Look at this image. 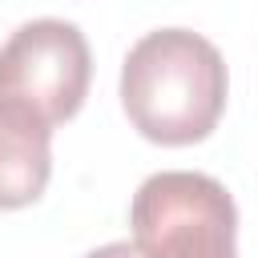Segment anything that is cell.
Masks as SVG:
<instances>
[{
    "label": "cell",
    "mask_w": 258,
    "mask_h": 258,
    "mask_svg": "<svg viewBox=\"0 0 258 258\" xmlns=\"http://www.w3.org/2000/svg\"><path fill=\"white\" fill-rule=\"evenodd\" d=\"M226 60L189 28L145 32L121 64V105L133 129L157 145H194L226 109Z\"/></svg>",
    "instance_id": "cell-1"
},
{
    "label": "cell",
    "mask_w": 258,
    "mask_h": 258,
    "mask_svg": "<svg viewBox=\"0 0 258 258\" xmlns=\"http://www.w3.org/2000/svg\"><path fill=\"white\" fill-rule=\"evenodd\" d=\"M129 226L141 258H238V206L210 173H149L133 194Z\"/></svg>",
    "instance_id": "cell-2"
},
{
    "label": "cell",
    "mask_w": 258,
    "mask_h": 258,
    "mask_svg": "<svg viewBox=\"0 0 258 258\" xmlns=\"http://www.w3.org/2000/svg\"><path fill=\"white\" fill-rule=\"evenodd\" d=\"M89 77V40L69 20H28L0 44V105H16L44 125H60L85 105Z\"/></svg>",
    "instance_id": "cell-3"
},
{
    "label": "cell",
    "mask_w": 258,
    "mask_h": 258,
    "mask_svg": "<svg viewBox=\"0 0 258 258\" xmlns=\"http://www.w3.org/2000/svg\"><path fill=\"white\" fill-rule=\"evenodd\" d=\"M52 177V125L0 105V210L32 206Z\"/></svg>",
    "instance_id": "cell-4"
},
{
    "label": "cell",
    "mask_w": 258,
    "mask_h": 258,
    "mask_svg": "<svg viewBox=\"0 0 258 258\" xmlns=\"http://www.w3.org/2000/svg\"><path fill=\"white\" fill-rule=\"evenodd\" d=\"M85 258H141V250H137L133 242H109V246H97V250H89Z\"/></svg>",
    "instance_id": "cell-5"
}]
</instances>
